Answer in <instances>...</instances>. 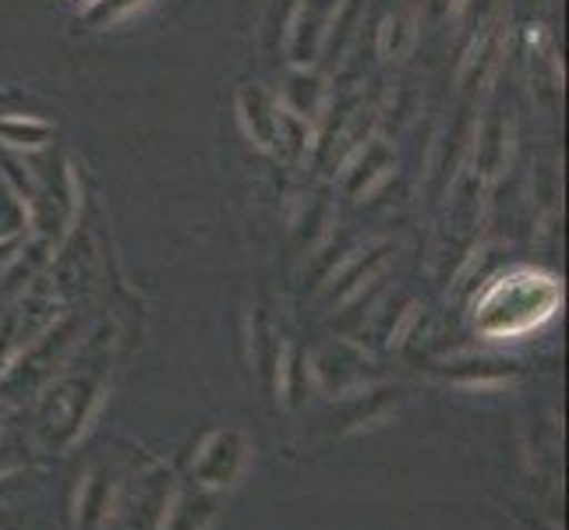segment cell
I'll use <instances>...</instances> for the list:
<instances>
[{
  "instance_id": "7a4b0ae2",
  "label": "cell",
  "mask_w": 569,
  "mask_h": 530,
  "mask_svg": "<svg viewBox=\"0 0 569 530\" xmlns=\"http://www.w3.org/2000/svg\"><path fill=\"white\" fill-rule=\"evenodd\" d=\"M340 0H305L290 22V61L293 64H311L316 53L326 43V32L332 29Z\"/></svg>"
},
{
  "instance_id": "277c9868",
  "label": "cell",
  "mask_w": 569,
  "mask_h": 530,
  "mask_svg": "<svg viewBox=\"0 0 569 530\" xmlns=\"http://www.w3.org/2000/svg\"><path fill=\"white\" fill-rule=\"evenodd\" d=\"M53 139V128L39 117H22V113H8L0 117V146L18 149V152H36Z\"/></svg>"
},
{
  "instance_id": "8992f818",
  "label": "cell",
  "mask_w": 569,
  "mask_h": 530,
  "mask_svg": "<svg viewBox=\"0 0 569 530\" xmlns=\"http://www.w3.org/2000/svg\"><path fill=\"white\" fill-rule=\"evenodd\" d=\"M146 0H100L92 11H89V26H103V22H117V18H124L128 11H134Z\"/></svg>"
},
{
  "instance_id": "5b68a950",
  "label": "cell",
  "mask_w": 569,
  "mask_h": 530,
  "mask_svg": "<svg viewBox=\"0 0 569 530\" xmlns=\"http://www.w3.org/2000/svg\"><path fill=\"white\" fill-rule=\"evenodd\" d=\"M322 100H326V89H322V82H319L316 74H308V71L290 74V82L283 89V110L287 113L308 121V117H319Z\"/></svg>"
},
{
  "instance_id": "6da1fadb",
  "label": "cell",
  "mask_w": 569,
  "mask_h": 530,
  "mask_svg": "<svg viewBox=\"0 0 569 530\" xmlns=\"http://www.w3.org/2000/svg\"><path fill=\"white\" fill-rule=\"evenodd\" d=\"M559 304V287L552 277L517 269L496 280L478 304V329L485 337H520L541 326Z\"/></svg>"
},
{
  "instance_id": "3957f363",
  "label": "cell",
  "mask_w": 569,
  "mask_h": 530,
  "mask_svg": "<svg viewBox=\"0 0 569 530\" xmlns=\"http://www.w3.org/2000/svg\"><path fill=\"white\" fill-rule=\"evenodd\" d=\"M238 110H241V121L251 134V142L272 149V142H277V124H280V103L272 100V96H266L262 89H244Z\"/></svg>"
}]
</instances>
